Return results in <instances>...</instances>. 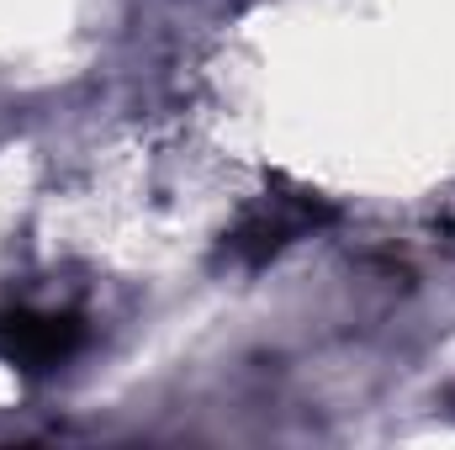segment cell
Listing matches in <instances>:
<instances>
[{
    "mask_svg": "<svg viewBox=\"0 0 455 450\" xmlns=\"http://www.w3.org/2000/svg\"><path fill=\"white\" fill-rule=\"evenodd\" d=\"M85 344V324L75 313H32V308H5L0 313V360L21 371H48L64 366Z\"/></svg>",
    "mask_w": 455,
    "mask_h": 450,
    "instance_id": "cell-1",
    "label": "cell"
}]
</instances>
